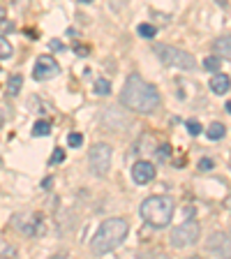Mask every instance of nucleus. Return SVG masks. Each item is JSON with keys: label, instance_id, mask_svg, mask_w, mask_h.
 <instances>
[{"label": "nucleus", "instance_id": "obj_14", "mask_svg": "<svg viewBox=\"0 0 231 259\" xmlns=\"http://www.w3.org/2000/svg\"><path fill=\"white\" fill-rule=\"evenodd\" d=\"M21 86H23V76L21 74H12L10 81H7V95L16 97L19 93H21Z\"/></svg>", "mask_w": 231, "mask_h": 259}, {"label": "nucleus", "instance_id": "obj_30", "mask_svg": "<svg viewBox=\"0 0 231 259\" xmlns=\"http://www.w3.org/2000/svg\"><path fill=\"white\" fill-rule=\"evenodd\" d=\"M226 111H229V113H231V102H226Z\"/></svg>", "mask_w": 231, "mask_h": 259}, {"label": "nucleus", "instance_id": "obj_10", "mask_svg": "<svg viewBox=\"0 0 231 259\" xmlns=\"http://www.w3.org/2000/svg\"><path fill=\"white\" fill-rule=\"evenodd\" d=\"M132 178H134V183H139V185L151 183L153 178H155V164L148 160H139L134 167H132Z\"/></svg>", "mask_w": 231, "mask_h": 259}, {"label": "nucleus", "instance_id": "obj_24", "mask_svg": "<svg viewBox=\"0 0 231 259\" xmlns=\"http://www.w3.org/2000/svg\"><path fill=\"white\" fill-rule=\"evenodd\" d=\"M213 167H215V162L210 160V157H201V160H199V169H201V171H210Z\"/></svg>", "mask_w": 231, "mask_h": 259}, {"label": "nucleus", "instance_id": "obj_18", "mask_svg": "<svg viewBox=\"0 0 231 259\" xmlns=\"http://www.w3.org/2000/svg\"><path fill=\"white\" fill-rule=\"evenodd\" d=\"M220 65H222V58L220 56H208V58L204 60V67L208 72H220Z\"/></svg>", "mask_w": 231, "mask_h": 259}, {"label": "nucleus", "instance_id": "obj_23", "mask_svg": "<svg viewBox=\"0 0 231 259\" xmlns=\"http://www.w3.org/2000/svg\"><path fill=\"white\" fill-rule=\"evenodd\" d=\"M7 118H12V109H10V107H7V104H5V102H0V125L5 123V120H7Z\"/></svg>", "mask_w": 231, "mask_h": 259}, {"label": "nucleus", "instance_id": "obj_20", "mask_svg": "<svg viewBox=\"0 0 231 259\" xmlns=\"http://www.w3.org/2000/svg\"><path fill=\"white\" fill-rule=\"evenodd\" d=\"M12 54H14V49H12V44L7 42L5 37H0V60L12 58Z\"/></svg>", "mask_w": 231, "mask_h": 259}, {"label": "nucleus", "instance_id": "obj_6", "mask_svg": "<svg viewBox=\"0 0 231 259\" xmlns=\"http://www.w3.org/2000/svg\"><path fill=\"white\" fill-rule=\"evenodd\" d=\"M12 225H14L16 232H21L23 236H42L47 225H44V218L39 213H16L12 218Z\"/></svg>", "mask_w": 231, "mask_h": 259}, {"label": "nucleus", "instance_id": "obj_11", "mask_svg": "<svg viewBox=\"0 0 231 259\" xmlns=\"http://www.w3.org/2000/svg\"><path fill=\"white\" fill-rule=\"evenodd\" d=\"M107 113H109V116H102V123L107 125L109 130H125L123 125H127V118H125L118 109H116V107H109Z\"/></svg>", "mask_w": 231, "mask_h": 259}, {"label": "nucleus", "instance_id": "obj_3", "mask_svg": "<svg viewBox=\"0 0 231 259\" xmlns=\"http://www.w3.org/2000/svg\"><path fill=\"white\" fill-rule=\"evenodd\" d=\"M139 213L151 227L162 229V227H167L173 218V201L169 199V197H162V194H153V197H148V199L141 204Z\"/></svg>", "mask_w": 231, "mask_h": 259}, {"label": "nucleus", "instance_id": "obj_32", "mask_svg": "<svg viewBox=\"0 0 231 259\" xmlns=\"http://www.w3.org/2000/svg\"><path fill=\"white\" fill-rule=\"evenodd\" d=\"M0 162H3V160H0Z\"/></svg>", "mask_w": 231, "mask_h": 259}, {"label": "nucleus", "instance_id": "obj_31", "mask_svg": "<svg viewBox=\"0 0 231 259\" xmlns=\"http://www.w3.org/2000/svg\"><path fill=\"white\" fill-rule=\"evenodd\" d=\"M79 3H90V0H79Z\"/></svg>", "mask_w": 231, "mask_h": 259}, {"label": "nucleus", "instance_id": "obj_13", "mask_svg": "<svg viewBox=\"0 0 231 259\" xmlns=\"http://www.w3.org/2000/svg\"><path fill=\"white\" fill-rule=\"evenodd\" d=\"M213 51H215V56H220V58L231 60V35L217 37L215 42H213Z\"/></svg>", "mask_w": 231, "mask_h": 259}, {"label": "nucleus", "instance_id": "obj_8", "mask_svg": "<svg viewBox=\"0 0 231 259\" xmlns=\"http://www.w3.org/2000/svg\"><path fill=\"white\" fill-rule=\"evenodd\" d=\"M60 74V65L54 56H39L35 67H32V76L37 81H47V79H54V76Z\"/></svg>", "mask_w": 231, "mask_h": 259}, {"label": "nucleus", "instance_id": "obj_5", "mask_svg": "<svg viewBox=\"0 0 231 259\" xmlns=\"http://www.w3.org/2000/svg\"><path fill=\"white\" fill-rule=\"evenodd\" d=\"M201 236V227L197 220H188L183 222V225H178L176 229L171 232V248L180 250V248H190V245H194V243L199 241Z\"/></svg>", "mask_w": 231, "mask_h": 259}, {"label": "nucleus", "instance_id": "obj_7", "mask_svg": "<svg viewBox=\"0 0 231 259\" xmlns=\"http://www.w3.org/2000/svg\"><path fill=\"white\" fill-rule=\"evenodd\" d=\"M111 146L109 144H95L88 151V164L95 176H107L109 167H111Z\"/></svg>", "mask_w": 231, "mask_h": 259}, {"label": "nucleus", "instance_id": "obj_17", "mask_svg": "<svg viewBox=\"0 0 231 259\" xmlns=\"http://www.w3.org/2000/svg\"><path fill=\"white\" fill-rule=\"evenodd\" d=\"M49 132H51V123L49 120H37L35 127H32V135L35 137H47Z\"/></svg>", "mask_w": 231, "mask_h": 259}, {"label": "nucleus", "instance_id": "obj_2", "mask_svg": "<svg viewBox=\"0 0 231 259\" xmlns=\"http://www.w3.org/2000/svg\"><path fill=\"white\" fill-rule=\"evenodd\" d=\"M127 232H129V225L125 218H109V220H104L102 225H100V229H97L93 243H90L93 252L95 254L113 252V250L125 241Z\"/></svg>", "mask_w": 231, "mask_h": 259}, {"label": "nucleus", "instance_id": "obj_1", "mask_svg": "<svg viewBox=\"0 0 231 259\" xmlns=\"http://www.w3.org/2000/svg\"><path fill=\"white\" fill-rule=\"evenodd\" d=\"M120 104L136 113H153L160 107V93L153 83L144 81L139 74H129L120 91Z\"/></svg>", "mask_w": 231, "mask_h": 259}, {"label": "nucleus", "instance_id": "obj_12", "mask_svg": "<svg viewBox=\"0 0 231 259\" xmlns=\"http://www.w3.org/2000/svg\"><path fill=\"white\" fill-rule=\"evenodd\" d=\"M208 86H210V91L215 93V95H224V93L231 88V79L226 74H222V72H217V74L210 76Z\"/></svg>", "mask_w": 231, "mask_h": 259}, {"label": "nucleus", "instance_id": "obj_9", "mask_svg": "<svg viewBox=\"0 0 231 259\" xmlns=\"http://www.w3.org/2000/svg\"><path fill=\"white\" fill-rule=\"evenodd\" d=\"M206 250L217 257H231V238L222 232L210 234V238L206 241Z\"/></svg>", "mask_w": 231, "mask_h": 259}, {"label": "nucleus", "instance_id": "obj_16", "mask_svg": "<svg viewBox=\"0 0 231 259\" xmlns=\"http://www.w3.org/2000/svg\"><path fill=\"white\" fill-rule=\"evenodd\" d=\"M136 32H139L141 37H146V39H153V37L157 35V28H155V26H151V23H139Z\"/></svg>", "mask_w": 231, "mask_h": 259}, {"label": "nucleus", "instance_id": "obj_25", "mask_svg": "<svg viewBox=\"0 0 231 259\" xmlns=\"http://www.w3.org/2000/svg\"><path fill=\"white\" fill-rule=\"evenodd\" d=\"M188 132H190V135H192V137L201 135V125L197 123V120H190V123H188Z\"/></svg>", "mask_w": 231, "mask_h": 259}, {"label": "nucleus", "instance_id": "obj_27", "mask_svg": "<svg viewBox=\"0 0 231 259\" xmlns=\"http://www.w3.org/2000/svg\"><path fill=\"white\" fill-rule=\"evenodd\" d=\"M51 183H54V178H44V181H42V188L49 190V188H51Z\"/></svg>", "mask_w": 231, "mask_h": 259}, {"label": "nucleus", "instance_id": "obj_22", "mask_svg": "<svg viewBox=\"0 0 231 259\" xmlns=\"http://www.w3.org/2000/svg\"><path fill=\"white\" fill-rule=\"evenodd\" d=\"M67 144H70L72 148H79V146L83 144V135H79V132H72V135L67 137Z\"/></svg>", "mask_w": 231, "mask_h": 259}, {"label": "nucleus", "instance_id": "obj_26", "mask_svg": "<svg viewBox=\"0 0 231 259\" xmlns=\"http://www.w3.org/2000/svg\"><path fill=\"white\" fill-rule=\"evenodd\" d=\"M63 160H65V151L63 148H56L54 155H51V164H58V162H63Z\"/></svg>", "mask_w": 231, "mask_h": 259}, {"label": "nucleus", "instance_id": "obj_19", "mask_svg": "<svg viewBox=\"0 0 231 259\" xmlns=\"http://www.w3.org/2000/svg\"><path fill=\"white\" fill-rule=\"evenodd\" d=\"M95 93L97 95H109V93H111V81L109 79H97L95 81Z\"/></svg>", "mask_w": 231, "mask_h": 259}, {"label": "nucleus", "instance_id": "obj_4", "mask_svg": "<svg viewBox=\"0 0 231 259\" xmlns=\"http://www.w3.org/2000/svg\"><path fill=\"white\" fill-rule=\"evenodd\" d=\"M153 54L162 60L164 65L169 67H176V70H194L197 67V60H194L192 54L183 51V49H176V47H169V44H157L153 49Z\"/></svg>", "mask_w": 231, "mask_h": 259}, {"label": "nucleus", "instance_id": "obj_15", "mask_svg": "<svg viewBox=\"0 0 231 259\" xmlns=\"http://www.w3.org/2000/svg\"><path fill=\"white\" fill-rule=\"evenodd\" d=\"M206 135H208V139H210V141H220V139H224L226 127H224L222 123H213L208 130H206Z\"/></svg>", "mask_w": 231, "mask_h": 259}, {"label": "nucleus", "instance_id": "obj_21", "mask_svg": "<svg viewBox=\"0 0 231 259\" xmlns=\"http://www.w3.org/2000/svg\"><path fill=\"white\" fill-rule=\"evenodd\" d=\"M16 254V248L14 245H10V243L0 241V257H14Z\"/></svg>", "mask_w": 231, "mask_h": 259}, {"label": "nucleus", "instance_id": "obj_29", "mask_svg": "<svg viewBox=\"0 0 231 259\" xmlns=\"http://www.w3.org/2000/svg\"><path fill=\"white\" fill-rule=\"evenodd\" d=\"M3 16H5V7L0 5V19H3Z\"/></svg>", "mask_w": 231, "mask_h": 259}, {"label": "nucleus", "instance_id": "obj_28", "mask_svg": "<svg viewBox=\"0 0 231 259\" xmlns=\"http://www.w3.org/2000/svg\"><path fill=\"white\" fill-rule=\"evenodd\" d=\"M60 47H63V44H60L58 39H54V42H51V49H60Z\"/></svg>", "mask_w": 231, "mask_h": 259}]
</instances>
